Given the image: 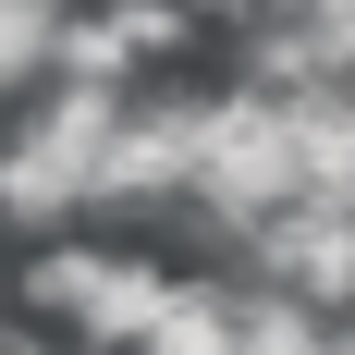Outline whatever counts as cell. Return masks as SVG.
<instances>
[{
  "label": "cell",
  "instance_id": "cell-1",
  "mask_svg": "<svg viewBox=\"0 0 355 355\" xmlns=\"http://www.w3.org/2000/svg\"><path fill=\"white\" fill-rule=\"evenodd\" d=\"M319 184H306V135H294V86H270V73H233V86H209V123H196V196H184V220L209 233L220 257H245L257 233L282 209H306Z\"/></svg>",
  "mask_w": 355,
  "mask_h": 355
},
{
  "label": "cell",
  "instance_id": "cell-2",
  "mask_svg": "<svg viewBox=\"0 0 355 355\" xmlns=\"http://www.w3.org/2000/svg\"><path fill=\"white\" fill-rule=\"evenodd\" d=\"M172 257H147V245H86V233H49V245L25 257V306L49 331H73V343H147L159 331V306H172Z\"/></svg>",
  "mask_w": 355,
  "mask_h": 355
},
{
  "label": "cell",
  "instance_id": "cell-3",
  "mask_svg": "<svg viewBox=\"0 0 355 355\" xmlns=\"http://www.w3.org/2000/svg\"><path fill=\"white\" fill-rule=\"evenodd\" d=\"M196 123H209V86H172L147 73L123 123L98 147V220H135V209H184L196 196Z\"/></svg>",
  "mask_w": 355,
  "mask_h": 355
},
{
  "label": "cell",
  "instance_id": "cell-4",
  "mask_svg": "<svg viewBox=\"0 0 355 355\" xmlns=\"http://www.w3.org/2000/svg\"><path fill=\"white\" fill-rule=\"evenodd\" d=\"M196 37H209V12H196V0H98V12H73V25H62V73L147 86V73H172Z\"/></svg>",
  "mask_w": 355,
  "mask_h": 355
},
{
  "label": "cell",
  "instance_id": "cell-5",
  "mask_svg": "<svg viewBox=\"0 0 355 355\" xmlns=\"http://www.w3.org/2000/svg\"><path fill=\"white\" fill-rule=\"evenodd\" d=\"M62 25L73 0H0V98H37L62 73Z\"/></svg>",
  "mask_w": 355,
  "mask_h": 355
}]
</instances>
